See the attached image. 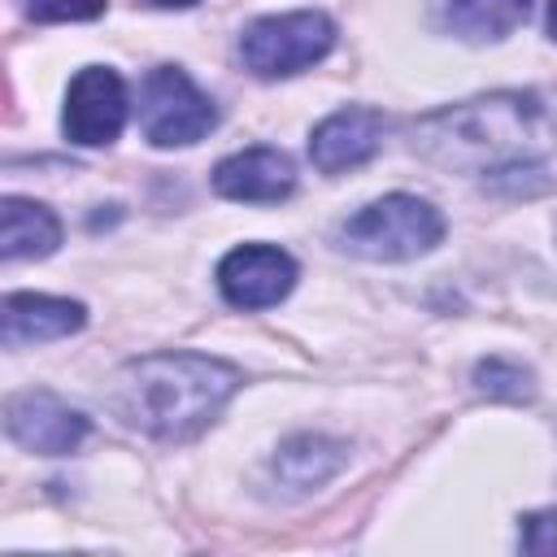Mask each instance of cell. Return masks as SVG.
I'll return each mask as SVG.
<instances>
[{
  "label": "cell",
  "mask_w": 557,
  "mask_h": 557,
  "mask_svg": "<svg viewBox=\"0 0 557 557\" xmlns=\"http://www.w3.org/2000/svg\"><path fill=\"white\" fill-rule=\"evenodd\" d=\"M239 392V370L205 352H148L126 361L113 374L109 405L113 413L152 435V440H191L200 435L226 400Z\"/></svg>",
  "instance_id": "7a4b0ae2"
},
{
  "label": "cell",
  "mask_w": 557,
  "mask_h": 557,
  "mask_svg": "<svg viewBox=\"0 0 557 557\" xmlns=\"http://www.w3.org/2000/svg\"><path fill=\"white\" fill-rule=\"evenodd\" d=\"M61 244V222L48 205L26 200V196H4L0 200V257L22 261V257H48Z\"/></svg>",
  "instance_id": "7c38bea8"
},
{
  "label": "cell",
  "mask_w": 557,
  "mask_h": 557,
  "mask_svg": "<svg viewBox=\"0 0 557 557\" xmlns=\"http://www.w3.org/2000/svg\"><path fill=\"white\" fill-rule=\"evenodd\" d=\"M335 48V22L318 9L270 13L239 30V57L257 78H287L318 65Z\"/></svg>",
  "instance_id": "277c9868"
},
{
  "label": "cell",
  "mask_w": 557,
  "mask_h": 557,
  "mask_svg": "<svg viewBox=\"0 0 557 557\" xmlns=\"http://www.w3.org/2000/svg\"><path fill=\"white\" fill-rule=\"evenodd\" d=\"M413 152L440 170L457 174H509L522 165H544L548 117L531 91H492L413 122Z\"/></svg>",
  "instance_id": "6da1fadb"
},
{
  "label": "cell",
  "mask_w": 557,
  "mask_h": 557,
  "mask_svg": "<svg viewBox=\"0 0 557 557\" xmlns=\"http://www.w3.org/2000/svg\"><path fill=\"white\" fill-rule=\"evenodd\" d=\"M444 239V213L422 196H379L339 226V248L366 261H413Z\"/></svg>",
  "instance_id": "3957f363"
},
{
  "label": "cell",
  "mask_w": 557,
  "mask_h": 557,
  "mask_svg": "<svg viewBox=\"0 0 557 557\" xmlns=\"http://www.w3.org/2000/svg\"><path fill=\"white\" fill-rule=\"evenodd\" d=\"M22 13L35 22H91L104 13V0H22Z\"/></svg>",
  "instance_id": "2e32d148"
},
{
  "label": "cell",
  "mask_w": 557,
  "mask_h": 557,
  "mask_svg": "<svg viewBox=\"0 0 557 557\" xmlns=\"http://www.w3.org/2000/svg\"><path fill=\"white\" fill-rule=\"evenodd\" d=\"M126 83L109 65H83L70 87H65V109H61V131L78 148H104L122 135L126 126Z\"/></svg>",
  "instance_id": "8992f818"
},
{
  "label": "cell",
  "mask_w": 557,
  "mask_h": 557,
  "mask_svg": "<svg viewBox=\"0 0 557 557\" xmlns=\"http://www.w3.org/2000/svg\"><path fill=\"white\" fill-rule=\"evenodd\" d=\"M213 191L244 205H274L296 191V165L278 148H244L213 165Z\"/></svg>",
  "instance_id": "30bf717a"
},
{
  "label": "cell",
  "mask_w": 557,
  "mask_h": 557,
  "mask_svg": "<svg viewBox=\"0 0 557 557\" xmlns=\"http://www.w3.org/2000/svg\"><path fill=\"white\" fill-rule=\"evenodd\" d=\"M4 431L26 453L65 457L87 440V418L78 409H70L61 396L26 387V392H13L4 400Z\"/></svg>",
  "instance_id": "52a82bcc"
},
{
  "label": "cell",
  "mask_w": 557,
  "mask_h": 557,
  "mask_svg": "<svg viewBox=\"0 0 557 557\" xmlns=\"http://www.w3.org/2000/svg\"><path fill=\"white\" fill-rule=\"evenodd\" d=\"M474 383L483 396H496V400H527L535 392V379L531 370H522L518 361H505V357H487L474 366Z\"/></svg>",
  "instance_id": "9a60e30c"
},
{
  "label": "cell",
  "mask_w": 557,
  "mask_h": 557,
  "mask_svg": "<svg viewBox=\"0 0 557 557\" xmlns=\"http://www.w3.org/2000/svg\"><path fill=\"white\" fill-rule=\"evenodd\" d=\"M383 144V113L366 109V104H348L335 109L331 117H322L309 135V161L322 174H339L352 165H366Z\"/></svg>",
  "instance_id": "9c48e42d"
},
{
  "label": "cell",
  "mask_w": 557,
  "mask_h": 557,
  "mask_svg": "<svg viewBox=\"0 0 557 557\" xmlns=\"http://www.w3.org/2000/svg\"><path fill=\"white\" fill-rule=\"evenodd\" d=\"M148 4H157V9H191L196 0H148Z\"/></svg>",
  "instance_id": "ac0fdd59"
},
{
  "label": "cell",
  "mask_w": 557,
  "mask_h": 557,
  "mask_svg": "<svg viewBox=\"0 0 557 557\" xmlns=\"http://www.w3.org/2000/svg\"><path fill=\"white\" fill-rule=\"evenodd\" d=\"M87 322V309L65 296H39V292H9L0 300V339L4 348L22 344H48L61 335H74Z\"/></svg>",
  "instance_id": "8fae6325"
},
{
  "label": "cell",
  "mask_w": 557,
  "mask_h": 557,
  "mask_svg": "<svg viewBox=\"0 0 557 557\" xmlns=\"http://www.w3.org/2000/svg\"><path fill=\"white\" fill-rule=\"evenodd\" d=\"M531 17V0H448L444 26L466 44H496Z\"/></svg>",
  "instance_id": "5bb4252c"
},
{
  "label": "cell",
  "mask_w": 557,
  "mask_h": 557,
  "mask_svg": "<svg viewBox=\"0 0 557 557\" xmlns=\"http://www.w3.org/2000/svg\"><path fill=\"white\" fill-rule=\"evenodd\" d=\"M344 461H348V448H344L339 440L305 431V435H292V440L278 444V453H274V474H278V483H287L292 492H309V487H322L326 479H335V474L344 470Z\"/></svg>",
  "instance_id": "4fadbf2b"
},
{
  "label": "cell",
  "mask_w": 557,
  "mask_h": 557,
  "mask_svg": "<svg viewBox=\"0 0 557 557\" xmlns=\"http://www.w3.org/2000/svg\"><path fill=\"white\" fill-rule=\"evenodd\" d=\"M518 544H522V553L557 557V509L527 513V518H522V531H518Z\"/></svg>",
  "instance_id": "e0dca14e"
},
{
  "label": "cell",
  "mask_w": 557,
  "mask_h": 557,
  "mask_svg": "<svg viewBox=\"0 0 557 557\" xmlns=\"http://www.w3.org/2000/svg\"><path fill=\"white\" fill-rule=\"evenodd\" d=\"M218 122L213 100L178 65H152L139 83V131L152 148H187Z\"/></svg>",
  "instance_id": "5b68a950"
},
{
  "label": "cell",
  "mask_w": 557,
  "mask_h": 557,
  "mask_svg": "<svg viewBox=\"0 0 557 557\" xmlns=\"http://www.w3.org/2000/svg\"><path fill=\"white\" fill-rule=\"evenodd\" d=\"M296 261L292 252L274 244H244L231 248L218 265V287L235 309H270L296 287Z\"/></svg>",
  "instance_id": "ba28073f"
},
{
  "label": "cell",
  "mask_w": 557,
  "mask_h": 557,
  "mask_svg": "<svg viewBox=\"0 0 557 557\" xmlns=\"http://www.w3.org/2000/svg\"><path fill=\"white\" fill-rule=\"evenodd\" d=\"M548 35L557 39V0H548Z\"/></svg>",
  "instance_id": "d6986e66"
}]
</instances>
